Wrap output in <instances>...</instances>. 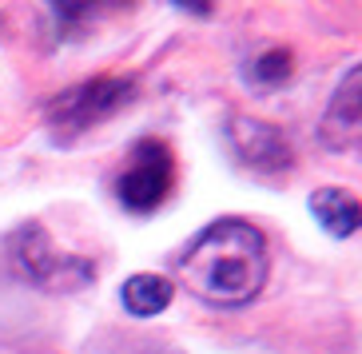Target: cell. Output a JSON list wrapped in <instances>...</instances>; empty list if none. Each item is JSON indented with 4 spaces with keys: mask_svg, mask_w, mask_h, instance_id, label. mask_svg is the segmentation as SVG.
I'll use <instances>...</instances> for the list:
<instances>
[{
    "mask_svg": "<svg viewBox=\"0 0 362 354\" xmlns=\"http://www.w3.org/2000/svg\"><path fill=\"white\" fill-rule=\"evenodd\" d=\"M4 255L24 283L48 290V295H76V290L96 283V263L76 255V251L56 247V239L36 219L21 223L4 239Z\"/></svg>",
    "mask_w": 362,
    "mask_h": 354,
    "instance_id": "obj_3",
    "label": "cell"
},
{
    "mask_svg": "<svg viewBox=\"0 0 362 354\" xmlns=\"http://www.w3.org/2000/svg\"><path fill=\"white\" fill-rule=\"evenodd\" d=\"M136 100H139L136 76H88V80H80V84L64 88L48 100L44 128H48L52 143L68 148V143L84 140L88 131L104 128L119 112H128Z\"/></svg>",
    "mask_w": 362,
    "mask_h": 354,
    "instance_id": "obj_2",
    "label": "cell"
},
{
    "mask_svg": "<svg viewBox=\"0 0 362 354\" xmlns=\"http://www.w3.org/2000/svg\"><path fill=\"white\" fill-rule=\"evenodd\" d=\"M310 215L319 219V227L334 239H351L358 235V195L346 191V187H319L310 195Z\"/></svg>",
    "mask_w": 362,
    "mask_h": 354,
    "instance_id": "obj_7",
    "label": "cell"
},
{
    "mask_svg": "<svg viewBox=\"0 0 362 354\" xmlns=\"http://www.w3.org/2000/svg\"><path fill=\"white\" fill-rule=\"evenodd\" d=\"M171 299H175V283L163 275H151V271H139L119 287V302L132 319H156L171 307Z\"/></svg>",
    "mask_w": 362,
    "mask_h": 354,
    "instance_id": "obj_8",
    "label": "cell"
},
{
    "mask_svg": "<svg viewBox=\"0 0 362 354\" xmlns=\"http://www.w3.org/2000/svg\"><path fill=\"white\" fill-rule=\"evenodd\" d=\"M227 148H231L235 163L251 175H263V179H275V175L295 172V143L279 124L259 116H247V112H235L227 116Z\"/></svg>",
    "mask_w": 362,
    "mask_h": 354,
    "instance_id": "obj_5",
    "label": "cell"
},
{
    "mask_svg": "<svg viewBox=\"0 0 362 354\" xmlns=\"http://www.w3.org/2000/svg\"><path fill=\"white\" fill-rule=\"evenodd\" d=\"M175 275L207 307H247L271 279V247L251 219L223 215L211 219L175 259Z\"/></svg>",
    "mask_w": 362,
    "mask_h": 354,
    "instance_id": "obj_1",
    "label": "cell"
},
{
    "mask_svg": "<svg viewBox=\"0 0 362 354\" xmlns=\"http://www.w3.org/2000/svg\"><path fill=\"white\" fill-rule=\"evenodd\" d=\"M175 179H180V167H175L171 143L160 136H144L132 143L128 163L116 175V199L132 215H151L171 199Z\"/></svg>",
    "mask_w": 362,
    "mask_h": 354,
    "instance_id": "obj_4",
    "label": "cell"
},
{
    "mask_svg": "<svg viewBox=\"0 0 362 354\" xmlns=\"http://www.w3.org/2000/svg\"><path fill=\"white\" fill-rule=\"evenodd\" d=\"M295 76V52L291 48H267V52H259L251 64H247V84L263 88V92H271V88H283Z\"/></svg>",
    "mask_w": 362,
    "mask_h": 354,
    "instance_id": "obj_9",
    "label": "cell"
},
{
    "mask_svg": "<svg viewBox=\"0 0 362 354\" xmlns=\"http://www.w3.org/2000/svg\"><path fill=\"white\" fill-rule=\"evenodd\" d=\"M358 88H362V72L351 68L342 76V84L334 88L327 112L319 119V143L334 155H358V140H362V100H358Z\"/></svg>",
    "mask_w": 362,
    "mask_h": 354,
    "instance_id": "obj_6",
    "label": "cell"
}]
</instances>
